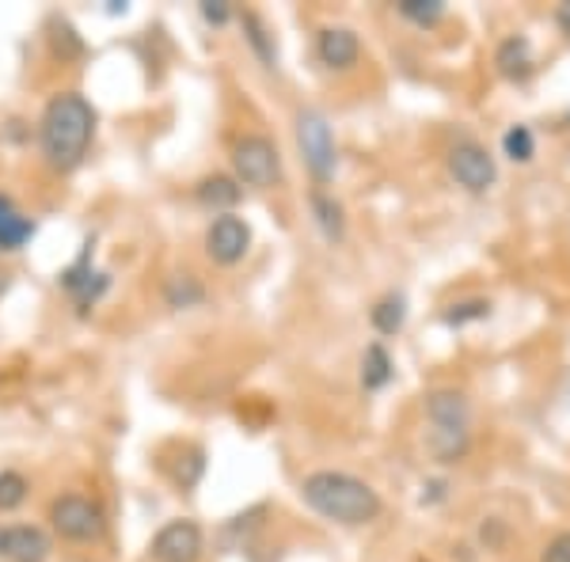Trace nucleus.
I'll return each instance as SVG.
<instances>
[{"instance_id": "obj_13", "label": "nucleus", "mask_w": 570, "mask_h": 562, "mask_svg": "<svg viewBox=\"0 0 570 562\" xmlns=\"http://www.w3.org/2000/svg\"><path fill=\"white\" fill-rule=\"evenodd\" d=\"M244 198L240 183H236V175H206V179L195 183V201L206 209H214V214H233V206Z\"/></svg>"}, {"instance_id": "obj_24", "label": "nucleus", "mask_w": 570, "mask_h": 562, "mask_svg": "<svg viewBox=\"0 0 570 562\" xmlns=\"http://www.w3.org/2000/svg\"><path fill=\"white\" fill-rule=\"evenodd\" d=\"M487 316H491V300L472 297V300H461V304H449L441 319H445L449 327H464V324H475V319H487Z\"/></svg>"}, {"instance_id": "obj_16", "label": "nucleus", "mask_w": 570, "mask_h": 562, "mask_svg": "<svg viewBox=\"0 0 570 562\" xmlns=\"http://www.w3.org/2000/svg\"><path fill=\"white\" fill-rule=\"evenodd\" d=\"M392 376H395V362H392L389 349H384V343L365 346V354H362V388L365 392H381V388H389V384H392Z\"/></svg>"}, {"instance_id": "obj_5", "label": "nucleus", "mask_w": 570, "mask_h": 562, "mask_svg": "<svg viewBox=\"0 0 570 562\" xmlns=\"http://www.w3.org/2000/svg\"><path fill=\"white\" fill-rule=\"evenodd\" d=\"M233 171H236V183L240 187H274L282 179V152L271 137L263 134H247L236 141L233 149Z\"/></svg>"}, {"instance_id": "obj_17", "label": "nucleus", "mask_w": 570, "mask_h": 562, "mask_svg": "<svg viewBox=\"0 0 570 562\" xmlns=\"http://www.w3.org/2000/svg\"><path fill=\"white\" fill-rule=\"evenodd\" d=\"M370 319H373L376 335H400L403 319H407V300H403L400 293H389V297H381L373 304Z\"/></svg>"}, {"instance_id": "obj_26", "label": "nucleus", "mask_w": 570, "mask_h": 562, "mask_svg": "<svg viewBox=\"0 0 570 562\" xmlns=\"http://www.w3.org/2000/svg\"><path fill=\"white\" fill-rule=\"evenodd\" d=\"M540 562H570V532H559V536H551L548 548L540 551Z\"/></svg>"}, {"instance_id": "obj_11", "label": "nucleus", "mask_w": 570, "mask_h": 562, "mask_svg": "<svg viewBox=\"0 0 570 562\" xmlns=\"http://www.w3.org/2000/svg\"><path fill=\"white\" fill-rule=\"evenodd\" d=\"M53 551L39 524H4L0 529V559L4 562H46Z\"/></svg>"}, {"instance_id": "obj_25", "label": "nucleus", "mask_w": 570, "mask_h": 562, "mask_svg": "<svg viewBox=\"0 0 570 562\" xmlns=\"http://www.w3.org/2000/svg\"><path fill=\"white\" fill-rule=\"evenodd\" d=\"M198 12H202V20L214 23V27H225L228 20H233V8H228L225 0H202Z\"/></svg>"}, {"instance_id": "obj_8", "label": "nucleus", "mask_w": 570, "mask_h": 562, "mask_svg": "<svg viewBox=\"0 0 570 562\" xmlns=\"http://www.w3.org/2000/svg\"><path fill=\"white\" fill-rule=\"evenodd\" d=\"M91 252H96V244L88 239L85 252H80L77 259H72V263L66 266V270L58 274V285L69 293V300L77 304L80 316H85L88 308H96V304L104 300V293L110 289V278H107V274L91 266Z\"/></svg>"}, {"instance_id": "obj_31", "label": "nucleus", "mask_w": 570, "mask_h": 562, "mask_svg": "<svg viewBox=\"0 0 570 562\" xmlns=\"http://www.w3.org/2000/svg\"><path fill=\"white\" fill-rule=\"evenodd\" d=\"M567 122H570V115H567Z\"/></svg>"}, {"instance_id": "obj_27", "label": "nucleus", "mask_w": 570, "mask_h": 562, "mask_svg": "<svg viewBox=\"0 0 570 562\" xmlns=\"http://www.w3.org/2000/svg\"><path fill=\"white\" fill-rule=\"evenodd\" d=\"M480 536H483V543H487V548H499V540L505 536V529H502V521H487L483 524V529H480Z\"/></svg>"}, {"instance_id": "obj_29", "label": "nucleus", "mask_w": 570, "mask_h": 562, "mask_svg": "<svg viewBox=\"0 0 570 562\" xmlns=\"http://www.w3.org/2000/svg\"><path fill=\"white\" fill-rule=\"evenodd\" d=\"M445 497V483H430V494H422V502H441Z\"/></svg>"}, {"instance_id": "obj_10", "label": "nucleus", "mask_w": 570, "mask_h": 562, "mask_svg": "<svg viewBox=\"0 0 570 562\" xmlns=\"http://www.w3.org/2000/svg\"><path fill=\"white\" fill-rule=\"evenodd\" d=\"M252 247V225L236 214L214 217V225L206 228V255L217 266H236Z\"/></svg>"}, {"instance_id": "obj_14", "label": "nucleus", "mask_w": 570, "mask_h": 562, "mask_svg": "<svg viewBox=\"0 0 570 562\" xmlns=\"http://www.w3.org/2000/svg\"><path fill=\"white\" fill-rule=\"evenodd\" d=\"M308 206H312V217H316V228L324 233L327 244H343L346 236V214L343 206L335 201V195H327V190H312L308 195Z\"/></svg>"}, {"instance_id": "obj_6", "label": "nucleus", "mask_w": 570, "mask_h": 562, "mask_svg": "<svg viewBox=\"0 0 570 562\" xmlns=\"http://www.w3.org/2000/svg\"><path fill=\"white\" fill-rule=\"evenodd\" d=\"M50 524L61 540L69 543H96L107 532V517L91 497L85 494H61L50 502Z\"/></svg>"}, {"instance_id": "obj_21", "label": "nucleus", "mask_w": 570, "mask_h": 562, "mask_svg": "<svg viewBox=\"0 0 570 562\" xmlns=\"http://www.w3.org/2000/svg\"><path fill=\"white\" fill-rule=\"evenodd\" d=\"M502 152L510 156L513 164H532V156H537V137L521 122L510 126V130L502 134Z\"/></svg>"}, {"instance_id": "obj_22", "label": "nucleus", "mask_w": 570, "mask_h": 562, "mask_svg": "<svg viewBox=\"0 0 570 562\" xmlns=\"http://www.w3.org/2000/svg\"><path fill=\"white\" fill-rule=\"evenodd\" d=\"M400 16L403 20H411L415 27H434L441 16H445V4L441 0H400Z\"/></svg>"}, {"instance_id": "obj_2", "label": "nucleus", "mask_w": 570, "mask_h": 562, "mask_svg": "<svg viewBox=\"0 0 570 562\" xmlns=\"http://www.w3.org/2000/svg\"><path fill=\"white\" fill-rule=\"evenodd\" d=\"M301 497H305L312 513H320L324 521L346 524V529H362V524L381 517V494L365 479L331 472V467L301 479Z\"/></svg>"}, {"instance_id": "obj_4", "label": "nucleus", "mask_w": 570, "mask_h": 562, "mask_svg": "<svg viewBox=\"0 0 570 562\" xmlns=\"http://www.w3.org/2000/svg\"><path fill=\"white\" fill-rule=\"evenodd\" d=\"M297 149L305 156V168L316 179V187L324 190L331 179H335L338 168V149H335V137H331V126L320 110L305 107L297 115Z\"/></svg>"}, {"instance_id": "obj_19", "label": "nucleus", "mask_w": 570, "mask_h": 562, "mask_svg": "<svg viewBox=\"0 0 570 562\" xmlns=\"http://www.w3.org/2000/svg\"><path fill=\"white\" fill-rule=\"evenodd\" d=\"M35 236V220L27 214H8L4 220H0V255H16L27 247V239Z\"/></svg>"}, {"instance_id": "obj_3", "label": "nucleus", "mask_w": 570, "mask_h": 562, "mask_svg": "<svg viewBox=\"0 0 570 562\" xmlns=\"http://www.w3.org/2000/svg\"><path fill=\"white\" fill-rule=\"evenodd\" d=\"M426 414H430V448L441 464H456L468 453V441H472V403L464 392L456 388H438L426 395Z\"/></svg>"}, {"instance_id": "obj_28", "label": "nucleus", "mask_w": 570, "mask_h": 562, "mask_svg": "<svg viewBox=\"0 0 570 562\" xmlns=\"http://www.w3.org/2000/svg\"><path fill=\"white\" fill-rule=\"evenodd\" d=\"M556 23H559V31H563L567 39H570V0H567V4H559V8H556Z\"/></svg>"}, {"instance_id": "obj_15", "label": "nucleus", "mask_w": 570, "mask_h": 562, "mask_svg": "<svg viewBox=\"0 0 570 562\" xmlns=\"http://www.w3.org/2000/svg\"><path fill=\"white\" fill-rule=\"evenodd\" d=\"M494 66H499L505 80H525L532 72V50H529L525 34H510V39L499 46V53H494Z\"/></svg>"}, {"instance_id": "obj_9", "label": "nucleus", "mask_w": 570, "mask_h": 562, "mask_svg": "<svg viewBox=\"0 0 570 562\" xmlns=\"http://www.w3.org/2000/svg\"><path fill=\"white\" fill-rule=\"evenodd\" d=\"M202 551H206V536H202V524L190 517L168 521L149 540L153 562H198Z\"/></svg>"}, {"instance_id": "obj_30", "label": "nucleus", "mask_w": 570, "mask_h": 562, "mask_svg": "<svg viewBox=\"0 0 570 562\" xmlns=\"http://www.w3.org/2000/svg\"><path fill=\"white\" fill-rule=\"evenodd\" d=\"M8 214H16V201L4 195V190H0V220H4Z\"/></svg>"}, {"instance_id": "obj_23", "label": "nucleus", "mask_w": 570, "mask_h": 562, "mask_svg": "<svg viewBox=\"0 0 570 562\" xmlns=\"http://www.w3.org/2000/svg\"><path fill=\"white\" fill-rule=\"evenodd\" d=\"M27 494H31V483L20 472H0V513L20 510Z\"/></svg>"}, {"instance_id": "obj_12", "label": "nucleus", "mask_w": 570, "mask_h": 562, "mask_svg": "<svg viewBox=\"0 0 570 562\" xmlns=\"http://www.w3.org/2000/svg\"><path fill=\"white\" fill-rule=\"evenodd\" d=\"M316 58H320V66H327L331 72H346L362 58V39H357L351 27H320Z\"/></svg>"}, {"instance_id": "obj_7", "label": "nucleus", "mask_w": 570, "mask_h": 562, "mask_svg": "<svg viewBox=\"0 0 570 562\" xmlns=\"http://www.w3.org/2000/svg\"><path fill=\"white\" fill-rule=\"evenodd\" d=\"M449 175L468 195H487L499 179V168H494V156L480 141H456L449 149Z\"/></svg>"}, {"instance_id": "obj_18", "label": "nucleus", "mask_w": 570, "mask_h": 562, "mask_svg": "<svg viewBox=\"0 0 570 562\" xmlns=\"http://www.w3.org/2000/svg\"><path fill=\"white\" fill-rule=\"evenodd\" d=\"M164 300H168V308H195V304L206 300V289H202L195 274H171L164 282Z\"/></svg>"}, {"instance_id": "obj_1", "label": "nucleus", "mask_w": 570, "mask_h": 562, "mask_svg": "<svg viewBox=\"0 0 570 562\" xmlns=\"http://www.w3.org/2000/svg\"><path fill=\"white\" fill-rule=\"evenodd\" d=\"M96 137V107L80 91H58L42 107L39 145L53 171H77Z\"/></svg>"}, {"instance_id": "obj_20", "label": "nucleus", "mask_w": 570, "mask_h": 562, "mask_svg": "<svg viewBox=\"0 0 570 562\" xmlns=\"http://www.w3.org/2000/svg\"><path fill=\"white\" fill-rule=\"evenodd\" d=\"M244 34H247V46L259 53L263 66L266 69H278V46H274L271 31H266V23L255 12H244Z\"/></svg>"}]
</instances>
